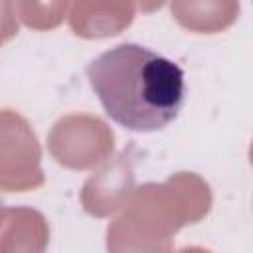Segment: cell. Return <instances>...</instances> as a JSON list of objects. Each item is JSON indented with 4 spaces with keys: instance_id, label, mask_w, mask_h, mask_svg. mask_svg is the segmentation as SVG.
Returning <instances> with one entry per match:
<instances>
[{
    "instance_id": "obj_1",
    "label": "cell",
    "mask_w": 253,
    "mask_h": 253,
    "mask_svg": "<svg viewBox=\"0 0 253 253\" xmlns=\"http://www.w3.org/2000/svg\"><path fill=\"white\" fill-rule=\"evenodd\" d=\"M87 79L105 113L136 132L164 128L184 103V71L138 43H119L91 59Z\"/></svg>"
},
{
    "instance_id": "obj_2",
    "label": "cell",
    "mask_w": 253,
    "mask_h": 253,
    "mask_svg": "<svg viewBox=\"0 0 253 253\" xmlns=\"http://www.w3.org/2000/svg\"><path fill=\"white\" fill-rule=\"evenodd\" d=\"M213 204L210 184L196 172H176L164 182H148L130 194L107 227V249L170 251L174 235L202 221Z\"/></svg>"
},
{
    "instance_id": "obj_3",
    "label": "cell",
    "mask_w": 253,
    "mask_h": 253,
    "mask_svg": "<svg viewBox=\"0 0 253 253\" xmlns=\"http://www.w3.org/2000/svg\"><path fill=\"white\" fill-rule=\"evenodd\" d=\"M47 150L67 170H91L113 154L115 132L97 115L69 113L53 123L47 134Z\"/></svg>"
},
{
    "instance_id": "obj_4",
    "label": "cell",
    "mask_w": 253,
    "mask_h": 253,
    "mask_svg": "<svg viewBox=\"0 0 253 253\" xmlns=\"http://www.w3.org/2000/svg\"><path fill=\"white\" fill-rule=\"evenodd\" d=\"M43 184L42 146L30 121L14 109H0V190L26 194Z\"/></svg>"
},
{
    "instance_id": "obj_5",
    "label": "cell",
    "mask_w": 253,
    "mask_h": 253,
    "mask_svg": "<svg viewBox=\"0 0 253 253\" xmlns=\"http://www.w3.org/2000/svg\"><path fill=\"white\" fill-rule=\"evenodd\" d=\"M134 168L126 152L107 158L85 180L79 200L85 213L93 217H109L117 213L134 192Z\"/></svg>"
},
{
    "instance_id": "obj_6",
    "label": "cell",
    "mask_w": 253,
    "mask_h": 253,
    "mask_svg": "<svg viewBox=\"0 0 253 253\" xmlns=\"http://www.w3.org/2000/svg\"><path fill=\"white\" fill-rule=\"evenodd\" d=\"M134 12L130 0H73L69 28L83 40L113 38L132 24Z\"/></svg>"
},
{
    "instance_id": "obj_7",
    "label": "cell",
    "mask_w": 253,
    "mask_h": 253,
    "mask_svg": "<svg viewBox=\"0 0 253 253\" xmlns=\"http://www.w3.org/2000/svg\"><path fill=\"white\" fill-rule=\"evenodd\" d=\"M49 243V223L34 208H4L0 219V253H40Z\"/></svg>"
},
{
    "instance_id": "obj_8",
    "label": "cell",
    "mask_w": 253,
    "mask_h": 253,
    "mask_svg": "<svg viewBox=\"0 0 253 253\" xmlns=\"http://www.w3.org/2000/svg\"><path fill=\"white\" fill-rule=\"evenodd\" d=\"M239 0H170L176 24L192 34H219L239 18Z\"/></svg>"
},
{
    "instance_id": "obj_9",
    "label": "cell",
    "mask_w": 253,
    "mask_h": 253,
    "mask_svg": "<svg viewBox=\"0 0 253 253\" xmlns=\"http://www.w3.org/2000/svg\"><path fill=\"white\" fill-rule=\"evenodd\" d=\"M73 0H18L20 20L34 32L55 30L67 16Z\"/></svg>"
},
{
    "instance_id": "obj_10",
    "label": "cell",
    "mask_w": 253,
    "mask_h": 253,
    "mask_svg": "<svg viewBox=\"0 0 253 253\" xmlns=\"http://www.w3.org/2000/svg\"><path fill=\"white\" fill-rule=\"evenodd\" d=\"M18 14L14 0H0V47L18 34Z\"/></svg>"
},
{
    "instance_id": "obj_11",
    "label": "cell",
    "mask_w": 253,
    "mask_h": 253,
    "mask_svg": "<svg viewBox=\"0 0 253 253\" xmlns=\"http://www.w3.org/2000/svg\"><path fill=\"white\" fill-rule=\"evenodd\" d=\"M130 2L134 4L136 10H140V12H144V14L156 12V10H160V8L166 4V0H130Z\"/></svg>"
},
{
    "instance_id": "obj_12",
    "label": "cell",
    "mask_w": 253,
    "mask_h": 253,
    "mask_svg": "<svg viewBox=\"0 0 253 253\" xmlns=\"http://www.w3.org/2000/svg\"><path fill=\"white\" fill-rule=\"evenodd\" d=\"M2 213H4V206L0 204V219H2Z\"/></svg>"
}]
</instances>
